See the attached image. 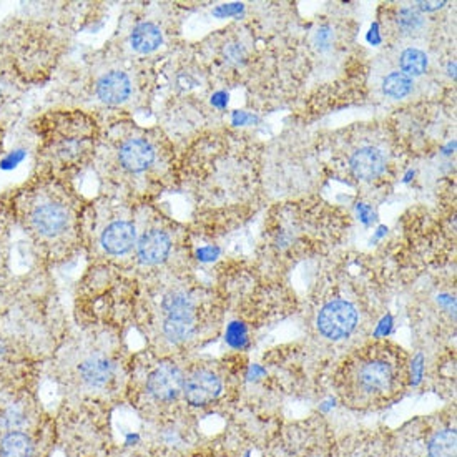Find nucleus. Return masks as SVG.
<instances>
[{
    "label": "nucleus",
    "mask_w": 457,
    "mask_h": 457,
    "mask_svg": "<svg viewBox=\"0 0 457 457\" xmlns=\"http://www.w3.org/2000/svg\"><path fill=\"white\" fill-rule=\"evenodd\" d=\"M117 160L121 170L132 175H142L157 160V150L144 137H130L121 142L117 150Z\"/></svg>",
    "instance_id": "nucleus-12"
},
{
    "label": "nucleus",
    "mask_w": 457,
    "mask_h": 457,
    "mask_svg": "<svg viewBox=\"0 0 457 457\" xmlns=\"http://www.w3.org/2000/svg\"><path fill=\"white\" fill-rule=\"evenodd\" d=\"M358 325V310L345 300H335L323 306L318 314L320 333L328 339H343L349 337Z\"/></svg>",
    "instance_id": "nucleus-11"
},
{
    "label": "nucleus",
    "mask_w": 457,
    "mask_h": 457,
    "mask_svg": "<svg viewBox=\"0 0 457 457\" xmlns=\"http://www.w3.org/2000/svg\"><path fill=\"white\" fill-rule=\"evenodd\" d=\"M37 443L30 431L0 434V457H36Z\"/></svg>",
    "instance_id": "nucleus-18"
},
{
    "label": "nucleus",
    "mask_w": 457,
    "mask_h": 457,
    "mask_svg": "<svg viewBox=\"0 0 457 457\" xmlns=\"http://www.w3.org/2000/svg\"><path fill=\"white\" fill-rule=\"evenodd\" d=\"M0 55L27 87L47 82L61 57L54 17H13L0 32Z\"/></svg>",
    "instance_id": "nucleus-3"
},
{
    "label": "nucleus",
    "mask_w": 457,
    "mask_h": 457,
    "mask_svg": "<svg viewBox=\"0 0 457 457\" xmlns=\"http://www.w3.org/2000/svg\"><path fill=\"white\" fill-rule=\"evenodd\" d=\"M34 410L24 397L9 395L0 397V434L27 431L34 424Z\"/></svg>",
    "instance_id": "nucleus-14"
},
{
    "label": "nucleus",
    "mask_w": 457,
    "mask_h": 457,
    "mask_svg": "<svg viewBox=\"0 0 457 457\" xmlns=\"http://www.w3.org/2000/svg\"><path fill=\"white\" fill-rule=\"evenodd\" d=\"M117 374V364L104 351H90L75 364V378L88 391L107 389Z\"/></svg>",
    "instance_id": "nucleus-9"
},
{
    "label": "nucleus",
    "mask_w": 457,
    "mask_h": 457,
    "mask_svg": "<svg viewBox=\"0 0 457 457\" xmlns=\"http://www.w3.org/2000/svg\"><path fill=\"white\" fill-rule=\"evenodd\" d=\"M185 373L173 361H160L146 370L140 391L138 406L154 416H162L173 410L183 397Z\"/></svg>",
    "instance_id": "nucleus-5"
},
{
    "label": "nucleus",
    "mask_w": 457,
    "mask_h": 457,
    "mask_svg": "<svg viewBox=\"0 0 457 457\" xmlns=\"http://www.w3.org/2000/svg\"><path fill=\"white\" fill-rule=\"evenodd\" d=\"M137 258L145 266L162 265L167 262L171 252V238L169 233L160 228H150L137 238Z\"/></svg>",
    "instance_id": "nucleus-15"
},
{
    "label": "nucleus",
    "mask_w": 457,
    "mask_h": 457,
    "mask_svg": "<svg viewBox=\"0 0 457 457\" xmlns=\"http://www.w3.org/2000/svg\"><path fill=\"white\" fill-rule=\"evenodd\" d=\"M132 79L121 71H109L96 80V96L109 107H119L132 96Z\"/></svg>",
    "instance_id": "nucleus-16"
},
{
    "label": "nucleus",
    "mask_w": 457,
    "mask_h": 457,
    "mask_svg": "<svg viewBox=\"0 0 457 457\" xmlns=\"http://www.w3.org/2000/svg\"><path fill=\"white\" fill-rule=\"evenodd\" d=\"M385 167L383 154L373 146L358 150L351 158V169L354 171V175L362 180H373L376 177H379Z\"/></svg>",
    "instance_id": "nucleus-17"
},
{
    "label": "nucleus",
    "mask_w": 457,
    "mask_h": 457,
    "mask_svg": "<svg viewBox=\"0 0 457 457\" xmlns=\"http://www.w3.org/2000/svg\"><path fill=\"white\" fill-rule=\"evenodd\" d=\"M13 217L46 265L65 260L77 246L80 212L67 181L34 173L7 193Z\"/></svg>",
    "instance_id": "nucleus-1"
},
{
    "label": "nucleus",
    "mask_w": 457,
    "mask_h": 457,
    "mask_svg": "<svg viewBox=\"0 0 457 457\" xmlns=\"http://www.w3.org/2000/svg\"><path fill=\"white\" fill-rule=\"evenodd\" d=\"M401 69L404 71V75H421L428 69V57L421 50L416 48H408L401 55Z\"/></svg>",
    "instance_id": "nucleus-21"
},
{
    "label": "nucleus",
    "mask_w": 457,
    "mask_h": 457,
    "mask_svg": "<svg viewBox=\"0 0 457 457\" xmlns=\"http://www.w3.org/2000/svg\"><path fill=\"white\" fill-rule=\"evenodd\" d=\"M162 333L171 345H183L196 335V304L185 289H170L160 300Z\"/></svg>",
    "instance_id": "nucleus-7"
},
{
    "label": "nucleus",
    "mask_w": 457,
    "mask_h": 457,
    "mask_svg": "<svg viewBox=\"0 0 457 457\" xmlns=\"http://www.w3.org/2000/svg\"><path fill=\"white\" fill-rule=\"evenodd\" d=\"M404 383L406 376L396 356L387 349H370L345 368L337 393L351 410L376 411L396 401Z\"/></svg>",
    "instance_id": "nucleus-4"
},
{
    "label": "nucleus",
    "mask_w": 457,
    "mask_h": 457,
    "mask_svg": "<svg viewBox=\"0 0 457 457\" xmlns=\"http://www.w3.org/2000/svg\"><path fill=\"white\" fill-rule=\"evenodd\" d=\"M270 457H339L333 436L323 422L291 426L273 445Z\"/></svg>",
    "instance_id": "nucleus-6"
},
{
    "label": "nucleus",
    "mask_w": 457,
    "mask_h": 457,
    "mask_svg": "<svg viewBox=\"0 0 457 457\" xmlns=\"http://www.w3.org/2000/svg\"><path fill=\"white\" fill-rule=\"evenodd\" d=\"M424 447L428 457H456V428L445 424L428 434Z\"/></svg>",
    "instance_id": "nucleus-19"
},
{
    "label": "nucleus",
    "mask_w": 457,
    "mask_h": 457,
    "mask_svg": "<svg viewBox=\"0 0 457 457\" xmlns=\"http://www.w3.org/2000/svg\"><path fill=\"white\" fill-rule=\"evenodd\" d=\"M137 228L130 220H112L100 233V246L110 256H121L132 252L137 245Z\"/></svg>",
    "instance_id": "nucleus-13"
},
{
    "label": "nucleus",
    "mask_w": 457,
    "mask_h": 457,
    "mask_svg": "<svg viewBox=\"0 0 457 457\" xmlns=\"http://www.w3.org/2000/svg\"><path fill=\"white\" fill-rule=\"evenodd\" d=\"M399 22L401 25L404 27V29H414L416 24H420V15L418 13L410 12V11H404L403 15H401V19H399Z\"/></svg>",
    "instance_id": "nucleus-23"
},
{
    "label": "nucleus",
    "mask_w": 457,
    "mask_h": 457,
    "mask_svg": "<svg viewBox=\"0 0 457 457\" xmlns=\"http://www.w3.org/2000/svg\"><path fill=\"white\" fill-rule=\"evenodd\" d=\"M36 135V171L67 181L92 148V125L79 110L48 109L32 120Z\"/></svg>",
    "instance_id": "nucleus-2"
},
{
    "label": "nucleus",
    "mask_w": 457,
    "mask_h": 457,
    "mask_svg": "<svg viewBox=\"0 0 457 457\" xmlns=\"http://www.w3.org/2000/svg\"><path fill=\"white\" fill-rule=\"evenodd\" d=\"M383 90H385L386 96H393V98H403L412 90V80H411V77L404 75V73H389L383 80Z\"/></svg>",
    "instance_id": "nucleus-22"
},
{
    "label": "nucleus",
    "mask_w": 457,
    "mask_h": 457,
    "mask_svg": "<svg viewBox=\"0 0 457 457\" xmlns=\"http://www.w3.org/2000/svg\"><path fill=\"white\" fill-rule=\"evenodd\" d=\"M163 34L160 27L154 22H140L130 32V46L137 54L148 55L162 47Z\"/></svg>",
    "instance_id": "nucleus-20"
},
{
    "label": "nucleus",
    "mask_w": 457,
    "mask_h": 457,
    "mask_svg": "<svg viewBox=\"0 0 457 457\" xmlns=\"http://www.w3.org/2000/svg\"><path fill=\"white\" fill-rule=\"evenodd\" d=\"M27 90L29 87L0 55V132H5V127L21 113L22 96Z\"/></svg>",
    "instance_id": "nucleus-10"
},
{
    "label": "nucleus",
    "mask_w": 457,
    "mask_h": 457,
    "mask_svg": "<svg viewBox=\"0 0 457 457\" xmlns=\"http://www.w3.org/2000/svg\"><path fill=\"white\" fill-rule=\"evenodd\" d=\"M223 395V381L210 368H195L185 374L183 401L192 408H208Z\"/></svg>",
    "instance_id": "nucleus-8"
}]
</instances>
